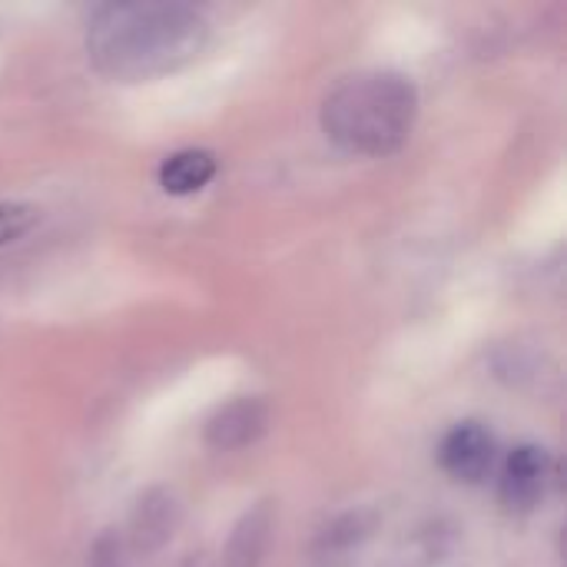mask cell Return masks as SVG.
<instances>
[{
  "label": "cell",
  "mask_w": 567,
  "mask_h": 567,
  "mask_svg": "<svg viewBox=\"0 0 567 567\" xmlns=\"http://www.w3.org/2000/svg\"><path fill=\"white\" fill-rule=\"evenodd\" d=\"M272 505L259 502L252 505L233 528L226 551H223V567H262L269 545H272Z\"/></svg>",
  "instance_id": "52a82bcc"
},
{
  "label": "cell",
  "mask_w": 567,
  "mask_h": 567,
  "mask_svg": "<svg viewBox=\"0 0 567 567\" xmlns=\"http://www.w3.org/2000/svg\"><path fill=\"white\" fill-rule=\"evenodd\" d=\"M439 465L455 482H465V485L485 482L492 465H495V439H492V432L482 422L455 425L439 445Z\"/></svg>",
  "instance_id": "277c9868"
},
{
  "label": "cell",
  "mask_w": 567,
  "mask_h": 567,
  "mask_svg": "<svg viewBox=\"0 0 567 567\" xmlns=\"http://www.w3.org/2000/svg\"><path fill=\"white\" fill-rule=\"evenodd\" d=\"M86 567H130L126 542H123L116 532H103V535L93 542V548H90Z\"/></svg>",
  "instance_id": "30bf717a"
},
{
  "label": "cell",
  "mask_w": 567,
  "mask_h": 567,
  "mask_svg": "<svg viewBox=\"0 0 567 567\" xmlns=\"http://www.w3.org/2000/svg\"><path fill=\"white\" fill-rule=\"evenodd\" d=\"M179 528V505H176V495L166 492V488H150L140 495L133 515H130V525H126V551L133 555H156L159 548H166L173 542Z\"/></svg>",
  "instance_id": "5b68a950"
},
{
  "label": "cell",
  "mask_w": 567,
  "mask_h": 567,
  "mask_svg": "<svg viewBox=\"0 0 567 567\" xmlns=\"http://www.w3.org/2000/svg\"><path fill=\"white\" fill-rule=\"evenodd\" d=\"M216 169H219V159L209 150H179V153L163 159L159 186L169 196H193L213 183Z\"/></svg>",
  "instance_id": "ba28073f"
},
{
  "label": "cell",
  "mask_w": 567,
  "mask_h": 567,
  "mask_svg": "<svg viewBox=\"0 0 567 567\" xmlns=\"http://www.w3.org/2000/svg\"><path fill=\"white\" fill-rule=\"evenodd\" d=\"M40 219V209L30 203H13V199H0V249L23 239Z\"/></svg>",
  "instance_id": "9c48e42d"
},
{
  "label": "cell",
  "mask_w": 567,
  "mask_h": 567,
  "mask_svg": "<svg viewBox=\"0 0 567 567\" xmlns=\"http://www.w3.org/2000/svg\"><path fill=\"white\" fill-rule=\"evenodd\" d=\"M209 43V20L189 3H106L90 13L86 56L116 83H143L193 63Z\"/></svg>",
  "instance_id": "6da1fadb"
},
{
  "label": "cell",
  "mask_w": 567,
  "mask_h": 567,
  "mask_svg": "<svg viewBox=\"0 0 567 567\" xmlns=\"http://www.w3.org/2000/svg\"><path fill=\"white\" fill-rule=\"evenodd\" d=\"M419 120V90L395 70H359L339 80L319 110L322 133L352 156H392Z\"/></svg>",
  "instance_id": "7a4b0ae2"
},
{
  "label": "cell",
  "mask_w": 567,
  "mask_h": 567,
  "mask_svg": "<svg viewBox=\"0 0 567 567\" xmlns=\"http://www.w3.org/2000/svg\"><path fill=\"white\" fill-rule=\"evenodd\" d=\"M551 482V455L538 445H518L502 468V505L512 515H528L542 505Z\"/></svg>",
  "instance_id": "3957f363"
},
{
  "label": "cell",
  "mask_w": 567,
  "mask_h": 567,
  "mask_svg": "<svg viewBox=\"0 0 567 567\" xmlns=\"http://www.w3.org/2000/svg\"><path fill=\"white\" fill-rule=\"evenodd\" d=\"M269 432V405L262 399H236L213 412L203 429V439L213 452H239L256 445Z\"/></svg>",
  "instance_id": "8992f818"
}]
</instances>
